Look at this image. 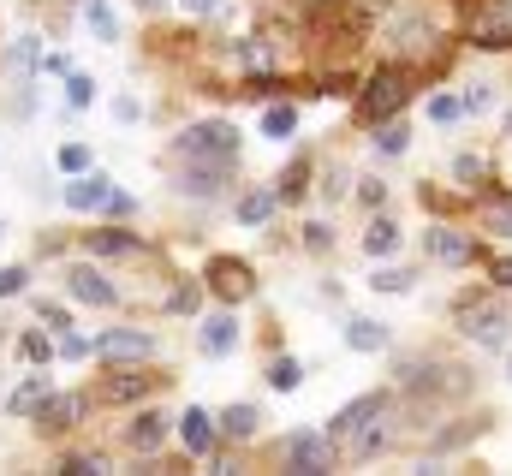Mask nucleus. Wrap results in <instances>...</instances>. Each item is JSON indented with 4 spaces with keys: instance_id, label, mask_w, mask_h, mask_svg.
<instances>
[{
    "instance_id": "nucleus-1",
    "label": "nucleus",
    "mask_w": 512,
    "mask_h": 476,
    "mask_svg": "<svg viewBox=\"0 0 512 476\" xmlns=\"http://www.w3.org/2000/svg\"><path fill=\"white\" fill-rule=\"evenodd\" d=\"M453 328L477 346H507L512 340V304H501L495 292H471L453 304Z\"/></svg>"
},
{
    "instance_id": "nucleus-30",
    "label": "nucleus",
    "mask_w": 512,
    "mask_h": 476,
    "mask_svg": "<svg viewBox=\"0 0 512 476\" xmlns=\"http://www.w3.org/2000/svg\"><path fill=\"white\" fill-rule=\"evenodd\" d=\"M292 125H298V114H292V108H268V119H262V131H268V137H286Z\"/></svg>"
},
{
    "instance_id": "nucleus-14",
    "label": "nucleus",
    "mask_w": 512,
    "mask_h": 476,
    "mask_svg": "<svg viewBox=\"0 0 512 476\" xmlns=\"http://www.w3.org/2000/svg\"><path fill=\"white\" fill-rule=\"evenodd\" d=\"M42 405H48V375L18 381V387H12V399H6V411H12V417H36Z\"/></svg>"
},
{
    "instance_id": "nucleus-34",
    "label": "nucleus",
    "mask_w": 512,
    "mask_h": 476,
    "mask_svg": "<svg viewBox=\"0 0 512 476\" xmlns=\"http://www.w3.org/2000/svg\"><path fill=\"white\" fill-rule=\"evenodd\" d=\"M489 102H495V90H489V84H471V96H465V114H489Z\"/></svg>"
},
{
    "instance_id": "nucleus-42",
    "label": "nucleus",
    "mask_w": 512,
    "mask_h": 476,
    "mask_svg": "<svg viewBox=\"0 0 512 476\" xmlns=\"http://www.w3.org/2000/svg\"><path fill=\"white\" fill-rule=\"evenodd\" d=\"M382 197H387V185H382V179H364V203H370V209H376V203H382Z\"/></svg>"
},
{
    "instance_id": "nucleus-19",
    "label": "nucleus",
    "mask_w": 512,
    "mask_h": 476,
    "mask_svg": "<svg viewBox=\"0 0 512 476\" xmlns=\"http://www.w3.org/2000/svg\"><path fill=\"white\" fill-rule=\"evenodd\" d=\"M221 429H227L233 441H251L256 429H262V411H256V405H227V411H221Z\"/></svg>"
},
{
    "instance_id": "nucleus-4",
    "label": "nucleus",
    "mask_w": 512,
    "mask_h": 476,
    "mask_svg": "<svg viewBox=\"0 0 512 476\" xmlns=\"http://www.w3.org/2000/svg\"><path fill=\"white\" fill-rule=\"evenodd\" d=\"M405 96H411V90H405V78H399V72H376V78H370V90H364V102H358V114L382 125V119H393L399 108H405Z\"/></svg>"
},
{
    "instance_id": "nucleus-12",
    "label": "nucleus",
    "mask_w": 512,
    "mask_h": 476,
    "mask_svg": "<svg viewBox=\"0 0 512 476\" xmlns=\"http://www.w3.org/2000/svg\"><path fill=\"white\" fill-rule=\"evenodd\" d=\"M108 197H114V185L102 173H84L66 185V209H108Z\"/></svg>"
},
{
    "instance_id": "nucleus-31",
    "label": "nucleus",
    "mask_w": 512,
    "mask_h": 476,
    "mask_svg": "<svg viewBox=\"0 0 512 476\" xmlns=\"http://www.w3.org/2000/svg\"><path fill=\"white\" fill-rule=\"evenodd\" d=\"M60 471H72V476H102L108 465H102V459H90V453H72V459H60Z\"/></svg>"
},
{
    "instance_id": "nucleus-16",
    "label": "nucleus",
    "mask_w": 512,
    "mask_h": 476,
    "mask_svg": "<svg viewBox=\"0 0 512 476\" xmlns=\"http://www.w3.org/2000/svg\"><path fill=\"white\" fill-rule=\"evenodd\" d=\"M346 346H352V352H382L387 328L382 322H370V316H352V322H346Z\"/></svg>"
},
{
    "instance_id": "nucleus-15",
    "label": "nucleus",
    "mask_w": 512,
    "mask_h": 476,
    "mask_svg": "<svg viewBox=\"0 0 512 476\" xmlns=\"http://www.w3.org/2000/svg\"><path fill=\"white\" fill-rule=\"evenodd\" d=\"M215 435H221V429H215V417H209V411H185V417H179V441H185L191 453H209V447H215Z\"/></svg>"
},
{
    "instance_id": "nucleus-35",
    "label": "nucleus",
    "mask_w": 512,
    "mask_h": 476,
    "mask_svg": "<svg viewBox=\"0 0 512 476\" xmlns=\"http://www.w3.org/2000/svg\"><path fill=\"white\" fill-rule=\"evenodd\" d=\"M84 167H90V155H84L78 143H66V149H60V173H84Z\"/></svg>"
},
{
    "instance_id": "nucleus-21",
    "label": "nucleus",
    "mask_w": 512,
    "mask_h": 476,
    "mask_svg": "<svg viewBox=\"0 0 512 476\" xmlns=\"http://www.w3.org/2000/svg\"><path fill=\"white\" fill-rule=\"evenodd\" d=\"M274 203H280L274 191H251V197H239V221H245V227H262V221L274 215Z\"/></svg>"
},
{
    "instance_id": "nucleus-20",
    "label": "nucleus",
    "mask_w": 512,
    "mask_h": 476,
    "mask_svg": "<svg viewBox=\"0 0 512 476\" xmlns=\"http://www.w3.org/2000/svg\"><path fill=\"white\" fill-rule=\"evenodd\" d=\"M149 387H161V375H120V381H108V399L126 405V399H143Z\"/></svg>"
},
{
    "instance_id": "nucleus-38",
    "label": "nucleus",
    "mask_w": 512,
    "mask_h": 476,
    "mask_svg": "<svg viewBox=\"0 0 512 476\" xmlns=\"http://www.w3.org/2000/svg\"><path fill=\"white\" fill-rule=\"evenodd\" d=\"M453 173H459L465 185H477V179H483V161H471V155H465V161H453Z\"/></svg>"
},
{
    "instance_id": "nucleus-18",
    "label": "nucleus",
    "mask_w": 512,
    "mask_h": 476,
    "mask_svg": "<svg viewBox=\"0 0 512 476\" xmlns=\"http://www.w3.org/2000/svg\"><path fill=\"white\" fill-rule=\"evenodd\" d=\"M429 256L459 268V262H471V238H465V233H447V227H441V233H429Z\"/></svg>"
},
{
    "instance_id": "nucleus-32",
    "label": "nucleus",
    "mask_w": 512,
    "mask_h": 476,
    "mask_svg": "<svg viewBox=\"0 0 512 476\" xmlns=\"http://www.w3.org/2000/svg\"><path fill=\"white\" fill-rule=\"evenodd\" d=\"M6 60H12V72H30V66H36V36H18V48H12Z\"/></svg>"
},
{
    "instance_id": "nucleus-28",
    "label": "nucleus",
    "mask_w": 512,
    "mask_h": 476,
    "mask_svg": "<svg viewBox=\"0 0 512 476\" xmlns=\"http://www.w3.org/2000/svg\"><path fill=\"white\" fill-rule=\"evenodd\" d=\"M459 114H465V102H459V96H447V90H441V96L429 102V119H435V125H453Z\"/></svg>"
},
{
    "instance_id": "nucleus-43",
    "label": "nucleus",
    "mask_w": 512,
    "mask_h": 476,
    "mask_svg": "<svg viewBox=\"0 0 512 476\" xmlns=\"http://www.w3.org/2000/svg\"><path fill=\"white\" fill-rule=\"evenodd\" d=\"M245 66H268V48L262 42H245Z\"/></svg>"
},
{
    "instance_id": "nucleus-13",
    "label": "nucleus",
    "mask_w": 512,
    "mask_h": 476,
    "mask_svg": "<svg viewBox=\"0 0 512 476\" xmlns=\"http://www.w3.org/2000/svg\"><path fill=\"white\" fill-rule=\"evenodd\" d=\"M197 346H203L209 357H227L233 346H239V322H233V316H209V322L197 328Z\"/></svg>"
},
{
    "instance_id": "nucleus-29",
    "label": "nucleus",
    "mask_w": 512,
    "mask_h": 476,
    "mask_svg": "<svg viewBox=\"0 0 512 476\" xmlns=\"http://www.w3.org/2000/svg\"><path fill=\"white\" fill-rule=\"evenodd\" d=\"M66 102H72V108H90V102H96V84H90L84 72H72V78H66Z\"/></svg>"
},
{
    "instance_id": "nucleus-37",
    "label": "nucleus",
    "mask_w": 512,
    "mask_h": 476,
    "mask_svg": "<svg viewBox=\"0 0 512 476\" xmlns=\"http://www.w3.org/2000/svg\"><path fill=\"white\" fill-rule=\"evenodd\" d=\"M96 346L90 340H78V334H60V357H90Z\"/></svg>"
},
{
    "instance_id": "nucleus-26",
    "label": "nucleus",
    "mask_w": 512,
    "mask_h": 476,
    "mask_svg": "<svg viewBox=\"0 0 512 476\" xmlns=\"http://www.w3.org/2000/svg\"><path fill=\"white\" fill-rule=\"evenodd\" d=\"M411 280H417L411 268H382V274H370V286L387 292V298H393V292H411Z\"/></svg>"
},
{
    "instance_id": "nucleus-17",
    "label": "nucleus",
    "mask_w": 512,
    "mask_h": 476,
    "mask_svg": "<svg viewBox=\"0 0 512 476\" xmlns=\"http://www.w3.org/2000/svg\"><path fill=\"white\" fill-rule=\"evenodd\" d=\"M36 417H42V429H48V435H54V429H72V423L84 417V399H72V393H66V399H48Z\"/></svg>"
},
{
    "instance_id": "nucleus-7",
    "label": "nucleus",
    "mask_w": 512,
    "mask_h": 476,
    "mask_svg": "<svg viewBox=\"0 0 512 476\" xmlns=\"http://www.w3.org/2000/svg\"><path fill=\"white\" fill-rule=\"evenodd\" d=\"M393 435H399V423H393V405H387V411H376V417H370L352 441H340V447H346L352 459H376L382 447H393Z\"/></svg>"
},
{
    "instance_id": "nucleus-41",
    "label": "nucleus",
    "mask_w": 512,
    "mask_h": 476,
    "mask_svg": "<svg viewBox=\"0 0 512 476\" xmlns=\"http://www.w3.org/2000/svg\"><path fill=\"white\" fill-rule=\"evenodd\" d=\"M489 280H495V286H512V256H501V262L489 268Z\"/></svg>"
},
{
    "instance_id": "nucleus-10",
    "label": "nucleus",
    "mask_w": 512,
    "mask_h": 476,
    "mask_svg": "<svg viewBox=\"0 0 512 476\" xmlns=\"http://www.w3.org/2000/svg\"><path fill=\"white\" fill-rule=\"evenodd\" d=\"M209 286H215L221 298H245V292H251V268H245L239 256H215V262H209Z\"/></svg>"
},
{
    "instance_id": "nucleus-36",
    "label": "nucleus",
    "mask_w": 512,
    "mask_h": 476,
    "mask_svg": "<svg viewBox=\"0 0 512 476\" xmlns=\"http://www.w3.org/2000/svg\"><path fill=\"white\" fill-rule=\"evenodd\" d=\"M24 280H30L24 268H0V298H12V292H24Z\"/></svg>"
},
{
    "instance_id": "nucleus-23",
    "label": "nucleus",
    "mask_w": 512,
    "mask_h": 476,
    "mask_svg": "<svg viewBox=\"0 0 512 476\" xmlns=\"http://www.w3.org/2000/svg\"><path fill=\"white\" fill-rule=\"evenodd\" d=\"M90 250H96V256H131L137 238L131 233H90Z\"/></svg>"
},
{
    "instance_id": "nucleus-39",
    "label": "nucleus",
    "mask_w": 512,
    "mask_h": 476,
    "mask_svg": "<svg viewBox=\"0 0 512 476\" xmlns=\"http://www.w3.org/2000/svg\"><path fill=\"white\" fill-rule=\"evenodd\" d=\"M191 304H197V286H179V292L167 298V310H191Z\"/></svg>"
},
{
    "instance_id": "nucleus-46",
    "label": "nucleus",
    "mask_w": 512,
    "mask_h": 476,
    "mask_svg": "<svg viewBox=\"0 0 512 476\" xmlns=\"http://www.w3.org/2000/svg\"><path fill=\"white\" fill-rule=\"evenodd\" d=\"M507 375H512V363H507Z\"/></svg>"
},
{
    "instance_id": "nucleus-33",
    "label": "nucleus",
    "mask_w": 512,
    "mask_h": 476,
    "mask_svg": "<svg viewBox=\"0 0 512 476\" xmlns=\"http://www.w3.org/2000/svg\"><path fill=\"white\" fill-rule=\"evenodd\" d=\"M268 381H274L280 393H286V387H298V363H292V357H280V363L268 369Z\"/></svg>"
},
{
    "instance_id": "nucleus-2",
    "label": "nucleus",
    "mask_w": 512,
    "mask_h": 476,
    "mask_svg": "<svg viewBox=\"0 0 512 476\" xmlns=\"http://www.w3.org/2000/svg\"><path fill=\"white\" fill-rule=\"evenodd\" d=\"M233 149H239V131L227 119H203V125H185L173 137L179 161H233Z\"/></svg>"
},
{
    "instance_id": "nucleus-8",
    "label": "nucleus",
    "mask_w": 512,
    "mask_h": 476,
    "mask_svg": "<svg viewBox=\"0 0 512 476\" xmlns=\"http://www.w3.org/2000/svg\"><path fill=\"white\" fill-rule=\"evenodd\" d=\"M96 352L108 357V363H137V357L155 352V334H143V328H108L96 340Z\"/></svg>"
},
{
    "instance_id": "nucleus-9",
    "label": "nucleus",
    "mask_w": 512,
    "mask_h": 476,
    "mask_svg": "<svg viewBox=\"0 0 512 476\" xmlns=\"http://www.w3.org/2000/svg\"><path fill=\"white\" fill-rule=\"evenodd\" d=\"M376 411H387V393H364V399H352V405H346V411L328 423V435H334V441H352V435H358V429H364Z\"/></svg>"
},
{
    "instance_id": "nucleus-24",
    "label": "nucleus",
    "mask_w": 512,
    "mask_h": 476,
    "mask_svg": "<svg viewBox=\"0 0 512 476\" xmlns=\"http://www.w3.org/2000/svg\"><path fill=\"white\" fill-rule=\"evenodd\" d=\"M90 30H96L102 42H114V36H120V18H114V6H108V0H90Z\"/></svg>"
},
{
    "instance_id": "nucleus-25",
    "label": "nucleus",
    "mask_w": 512,
    "mask_h": 476,
    "mask_svg": "<svg viewBox=\"0 0 512 476\" xmlns=\"http://www.w3.org/2000/svg\"><path fill=\"white\" fill-rule=\"evenodd\" d=\"M483 221L501 238H512V197H489V203H483Z\"/></svg>"
},
{
    "instance_id": "nucleus-22",
    "label": "nucleus",
    "mask_w": 512,
    "mask_h": 476,
    "mask_svg": "<svg viewBox=\"0 0 512 476\" xmlns=\"http://www.w3.org/2000/svg\"><path fill=\"white\" fill-rule=\"evenodd\" d=\"M364 250H370V256H393V250H399V227H393V221H376V227L364 233Z\"/></svg>"
},
{
    "instance_id": "nucleus-6",
    "label": "nucleus",
    "mask_w": 512,
    "mask_h": 476,
    "mask_svg": "<svg viewBox=\"0 0 512 476\" xmlns=\"http://www.w3.org/2000/svg\"><path fill=\"white\" fill-rule=\"evenodd\" d=\"M471 42L477 48H512V0H489L471 18Z\"/></svg>"
},
{
    "instance_id": "nucleus-11",
    "label": "nucleus",
    "mask_w": 512,
    "mask_h": 476,
    "mask_svg": "<svg viewBox=\"0 0 512 476\" xmlns=\"http://www.w3.org/2000/svg\"><path fill=\"white\" fill-rule=\"evenodd\" d=\"M167 435H173V417H161V411H143V417L126 429V447H131V453H155Z\"/></svg>"
},
{
    "instance_id": "nucleus-44",
    "label": "nucleus",
    "mask_w": 512,
    "mask_h": 476,
    "mask_svg": "<svg viewBox=\"0 0 512 476\" xmlns=\"http://www.w3.org/2000/svg\"><path fill=\"white\" fill-rule=\"evenodd\" d=\"M185 12H197V18H203V12H221V0H185Z\"/></svg>"
},
{
    "instance_id": "nucleus-45",
    "label": "nucleus",
    "mask_w": 512,
    "mask_h": 476,
    "mask_svg": "<svg viewBox=\"0 0 512 476\" xmlns=\"http://www.w3.org/2000/svg\"><path fill=\"white\" fill-rule=\"evenodd\" d=\"M137 6H161V0H137Z\"/></svg>"
},
{
    "instance_id": "nucleus-27",
    "label": "nucleus",
    "mask_w": 512,
    "mask_h": 476,
    "mask_svg": "<svg viewBox=\"0 0 512 476\" xmlns=\"http://www.w3.org/2000/svg\"><path fill=\"white\" fill-rule=\"evenodd\" d=\"M405 143H411L405 119H399V125H387V119H382V131H376V149H382V155H405Z\"/></svg>"
},
{
    "instance_id": "nucleus-3",
    "label": "nucleus",
    "mask_w": 512,
    "mask_h": 476,
    "mask_svg": "<svg viewBox=\"0 0 512 476\" xmlns=\"http://www.w3.org/2000/svg\"><path fill=\"white\" fill-rule=\"evenodd\" d=\"M334 447H340L334 435H304V429H298V435H292L280 453H286V465H292V471L322 476V471H334Z\"/></svg>"
},
{
    "instance_id": "nucleus-5",
    "label": "nucleus",
    "mask_w": 512,
    "mask_h": 476,
    "mask_svg": "<svg viewBox=\"0 0 512 476\" xmlns=\"http://www.w3.org/2000/svg\"><path fill=\"white\" fill-rule=\"evenodd\" d=\"M66 292H72L78 304H96V310H114V298H120L114 280H108L102 268H90V262H72V268H66Z\"/></svg>"
},
{
    "instance_id": "nucleus-40",
    "label": "nucleus",
    "mask_w": 512,
    "mask_h": 476,
    "mask_svg": "<svg viewBox=\"0 0 512 476\" xmlns=\"http://www.w3.org/2000/svg\"><path fill=\"white\" fill-rule=\"evenodd\" d=\"M24 357H36V363H42V357H48V340H42V334H24Z\"/></svg>"
}]
</instances>
